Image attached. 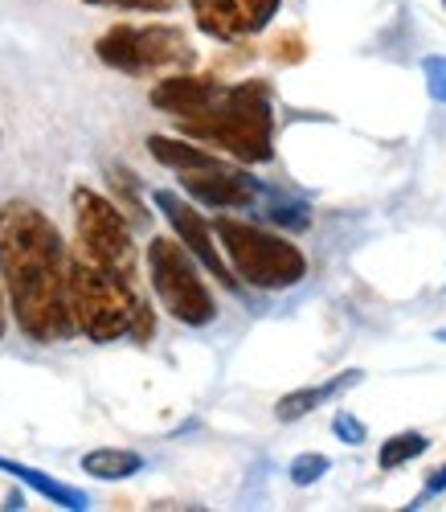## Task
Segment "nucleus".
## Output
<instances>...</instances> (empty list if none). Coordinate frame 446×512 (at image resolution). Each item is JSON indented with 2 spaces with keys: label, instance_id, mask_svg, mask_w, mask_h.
I'll return each instance as SVG.
<instances>
[{
  "label": "nucleus",
  "instance_id": "nucleus-1",
  "mask_svg": "<svg viewBox=\"0 0 446 512\" xmlns=\"http://www.w3.org/2000/svg\"><path fill=\"white\" fill-rule=\"evenodd\" d=\"M70 246L33 201L0 205V287L9 312L33 345H62L74 336L66 300Z\"/></svg>",
  "mask_w": 446,
  "mask_h": 512
},
{
  "label": "nucleus",
  "instance_id": "nucleus-2",
  "mask_svg": "<svg viewBox=\"0 0 446 512\" xmlns=\"http://www.w3.org/2000/svg\"><path fill=\"white\" fill-rule=\"evenodd\" d=\"M66 300L74 316V332H82L95 345H111V340H148L156 320L144 295L136 291V279H127L111 267H103L78 246L70 250L66 267Z\"/></svg>",
  "mask_w": 446,
  "mask_h": 512
},
{
  "label": "nucleus",
  "instance_id": "nucleus-3",
  "mask_svg": "<svg viewBox=\"0 0 446 512\" xmlns=\"http://www.w3.org/2000/svg\"><path fill=\"white\" fill-rule=\"evenodd\" d=\"M176 132L226 152L238 164H271L275 160V103L271 87L258 78L250 82H226L221 95L193 119H181Z\"/></svg>",
  "mask_w": 446,
  "mask_h": 512
},
{
  "label": "nucleus",
  "instance_id": "nucleus-4",
  "mask_svg": "<svg viewBox=\"0 0 446 512\" xmlns=\"http://www.w3.org/2000/svg\"><path fill=\"white\" fill-rule=\"evenodd\" d=\"M213 234L238 283H250L258 291H287L307 279V254L275 230L221 213L213 222Z\"/></svg>",
  "mask_w": 446,
  "mask_h": 512
},
{
  "label": "nucleus",
  "instance_id": "nucleus-5",
  "mask_svg": "<svg viewBox=\"0 0 446 512\" xmlns=\"http://www.w3.org/2000/svg\"><path fill=\"white\" fill-rule=\"evenodd\" d=\"M95 54L107 70H119L127 78H164L176 70H193V62H197V50L189 46L185 29L164 25V21L111 25L95 41Z\"/></svg>",
  "mask_w": 446,
  "mask_h": 512
},
{
  "label": "nucleus",
  "instance_id": "nucleus-6",
  "mask_svg": "<svg viewBox=\"0 0 446 512\" xmlns=\"http://www.w3.org/2000/svg\"><path fill=\"white\" fill-rule=\"evenodd\" d=\"M148 279L160 308L185 328H209L217 320V300L209 283L201 279V263L176 242V238H152L148 242Z\"/></svg>",
  "mask_w": 446,
  "mask_h": 512
},
{
  "label": "nucleus",
  "instance_id": "nucleus-7",
  "mask_svg": "<svg viewBox=\"0 0 446 512\" xmlns=\"http://www.w3.org/2000/svg\"><path fill=\"white\" fill-rule=\"evenodd\" d=\"M70 205H74V246L82 254H91V259H99L103 267L136 279V234H131V222L123 218V209L103 197L99 189L91 185H78L70 193Z\"/></svg>",
  "mask_w": 446,
  "mask_h": 512
},
{
  "label": "nucleus",
  "instance_id": "nucleus-8",
  "mask_svg": "<svg viewBox=\"0 0 446 512\" xmlns=\"http://www.w3.org/2000/svg\"><path fill=\"white\" fill-rule=\"evenodd\" d=\"M152 201H156V209L168 218V226H172V238L181 242L193 259L221 283V287H230V291H238V275L230 271V263H226V254H221V246H217V234H213V222L205 218V213L197 209V205H189L181 193H172V189H156L152 193Z\"/></svg>",
  "mask_w": 446,
  "mask_h": 512
},
{
  "label": "nucleus",
  "instance_id": "nucleus-9",
  "mask_svg": "<svg viewBox=\"0 0 446 512\" xmlns=\"http://www.w3.org/2000/svg\"><path fill=\"white\" fill-rule=\"evenodd\" d=\"M176 181H181V189L197 205H209V209H250L262 197V185L246 173V168L221 160L217 152L201 164L176 168Z\"/></svg>",
  "mask_w": 446,
  "mask_h": 512
},
{
  "label": "nucleus",
  "instance_id": "nucleus-10",
  "mask_svg": "<svg viewBox=\"0 0 446 512\" xmlns=\"http://www.w3.org/2000/svg\"><path fill=\"white\" fill-rule=\"evenodd\" d=\"M193 21L213 41H242L275 21L283 0H189Z\"/></svg>",
  "mask_w": 446,
  "mask_h": 512
},
{
  "label": "nucleus",
  "instance_id": "nucleus-11",
  "mask_svg": "<svg viewBox=\"0 0 446 512\" xmlns=\"http://www.w3.org/2000/svg\"><path fill=\"white\" fill-rule=\"evenodd\" d=\"M221 87H226V82L213 78V74L176 70V74H164L156 87H152V107L164 111V115H172L176 123H181V119L201 115V111L221 95Z\"/></svg>",
  "mask_w": 446,
  "mask_h": 512
},
{
  "label": "nucleus",
  "instance_id": "nucleus-12",
  "mask_svg": "<svg viewBox=\"0 0 446 512\" xmlns=\"http://www.w3.org/2000/svg\"><path fill=\"white\" fill-rule=\"evenodd\" d=\"M0 472L13 476V480H21L25 488H33L37 496H46V500L58 504V508H74V512L91 508V496H86L82 488H70V484H62V480L46 476V472H37V467H29V463H17V459H5V455H0Z\"/></svg>",
  "mask_w": 446,
  "mask_h": 512
},
{
  "label": "nucleus",
  "instance_id": "nucleus-13",
  "mask_svg": "<svg viewBox=\"0 0 446 512\" xmlns=\"http://www.w3.org/2000/svg\"><path fill=\"white\" fill-rule=\"evenodd\" d=\"M356 381H361V369H348V373H340V377L324 381V386L291 390V394H283V398H279V406H275V418H279V422H299V418H307V414L316 410V406H324L328 398H336V394L352 390Z\"/></svg>",
  "mask_w": 446,
  "mask_h": 512
},
{
  "label": "nucleus",
  "instance_id": "nucleus-14",
  "mask_svg": "<svg viewBox=\"0 0 446 512\" xmlns=\"http://www.w3.org/2000/svg\"><path fill=\"white\" fill-rule=\"evenodd\" d=\"M82 472L91 480H131L136 472H144V455L127 451V447H99L82 455Z\"/></svg>",
  "mask_w": 446,
  "mask_h": 512
},
{
  "label": "nucleus",
  "instance_id": "nucleus-15",
  "mask_svg": "<svg viewBox=\"0 0 446 512\" xmlns=\"http://www.w3.org/2000/svg\"><path fill=\"white\" fill-rule=\"evenodd\" d=\"M426 451H430V439H426L422 431H401V435H389V439L381 443L377 463H381V472H393V467L410 463V459H418V455H426Z\"/></svg>",
  "mask_w": 446,
  "mask_h": 512
},
{
  "label": "nucleus",
  "instance_id": "nucleus-16",
  "mask_svg": "<svg viewBox=\"0 0 446 512\" xmlns=\"http://www.w3.org/2000/svg\"><path fill=\"white\" fill-rule=\"evenodd\" d=\"M266 218H271L279 230H291V234H299V230H307V226H311V209H307L303 201L271 197V205H266Z\"/></svg>",
  "mask_w": 446,
  "mask_h": 512
},
{
  "label": "nucleus",
  "instance_id": "nucleus-17",
  "mask_svg": "<svg viewBox=\"0 0 446 512\" xmlns=\"http://www.w3.org/2000/svg\"><path fill=\"white\" fill-rule=\"evenodd\" d=\"M332 467V459L328 455H320V451H307V455H295L291 459V484H299V488H307V484H316L324 472Z\"/></svg>",
  "mask_w": 446,
  "mask_h": 512
},
{
  "label": "nucleus",
  "instance_id": "nucleus-18",
  "mask_svg": "<svg viewBox=\"0 0 446 512\" xmlns=\"http://www.w3.org/2000/svg\"><path fill=\"white\" fill-rule=\"evenodd\" d=\"M95 9H119V13H172L176 0H82Z\"/></svg>",
  "mask_w": 446,
  "mask_h": 512
},
{
  "label": "nucleus",
  "instance_id": "nucleus-19",
  "mask_svg": "<svg viewBox=\"0 0 446 512\" xmlns=\"http://www.w3.org/2000/svg\"><path fill=\"white\" fill-rule=\"evenodd\" d=\"M332 431H336V435H340V443H348V447H361V443L369 439L365 422L356 418V414H348V410H340V414L332 418Z\"/></svg>",
  "mask_w": 446,
  "mask_h": 512
},
{
  "label": "nucleus",
  "instance_id": "nucleus-20",
  "mask_svg": "<svg viewBox=\"0 0 446 512\" xmlns=\"http://www.w3.org/2000/svg\"><path fill=\"white\" fill-rule=\"evenodd\" d=\"M422 74H426L430 99L446 107V58H426V62H422Z\"/></svg>",
  "mask_w": 446,
  "mask_h": 512
},
{
  "label": "nucleus",
  "instance_id": "nucleus-21",
  "mask_svg": "<svg viewBox=\"0 0 446 512\" xmlns=\"http://www.w3.org/2000/svg\"><path fill=\"white\" fill-rule=\"evenodd\" d=\"M275 58H279V62H299V58H303V37H299V33H283V37L275 41Z\"/></svg>",
  "mask_w": 446,
  "mask_h": 512
},
{
  "label": "nucleus",
  "instance_id": "nucleus-22",
  "mask_svg": "<svg viewBox=\"0 0 446 512\" xmlns=\"http://www.w3.org/2000/svg\"><path fill=\"white\" fill-rule=\"evenodd\" d=\"M438 492H446V463H442V467H434V472L426 476V488H422V496H418L410 508H422V504H426L430 496H438Z\"/></svg>",
  "mask_w": 446,
  "mask_h": 512
},
{
  "label": "nucleus",
  "instance_id": "nucleus-23",
  "mask_svg": "<svg viewBox=\"0 0 446 512\" xmlns=\"http://www.w3.org/2000/svg\"><path fill=\"white\" fill-rule=\"evenodd\" d=\"M5 328H9V300H5V287H0V340H5Z\"/></svg>",
  "mask_w": 446,
  "mask_h": 512
},
{
  "label": "nucleus",
  "instance_id": "nucleus-24",
  "mask_svg": "<svg viewBox=\"0 0 446 512\" xmlns=\"http://www.w3.org/2000/svg\"><path fill=\"white\" fill-rule=\"evenodd\" d=\"M442 5H446V0H442Z\"/></svg>",
  "mask_w": 446,
  "mask_h": 512
}]
</instances>
